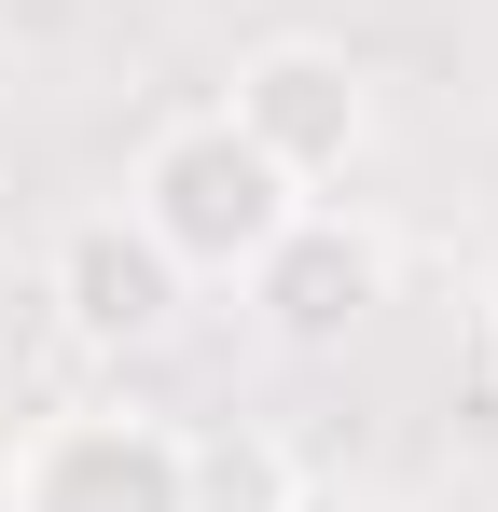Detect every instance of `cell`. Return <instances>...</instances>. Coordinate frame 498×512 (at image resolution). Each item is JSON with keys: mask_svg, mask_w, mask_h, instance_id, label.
I'll return each instance as SVG.
<instances>
[{"mask_svg": "<svg viewBox=\"0 0 498 512\" xmlns=\"http://www.w3.org/2000/svg\"><path fill=\"white\" fill-rule=\"evenodd\" d=\"M125 208L153 222V250L180 263V277H249V263L291 236L305 180L277 167L236 111H180V125H153V153H139V194H125Z\"/></svg>", "mask_w": 498, "mask_h": 512, "instance_id": "obj_1", "label": "cell"}, {"mask_svg": "<svg viewBox=\"0 0 498 512\" xmlns=\"http://www.w3.org/2000/svg\"><path fill=\"white\" fill-rule=\"evenodd\" d=\"M0 512H194L166 416H42L0 457Z\"/></svg>", "mask_w": 498, "mask_h": 512, "instance_id": "obj_2", "label": "cell"}, {"mask_svg": "<svg viewBox=\"0 0 498 512\" xmlns=\"http://www.w3.org/2000/svg\"><path fill=\"white\" fill-rule=\"evenodd\" d=\"M42 291H56V333H70V346L139 360V346L180 333V291H194V277L153 250V222H139V208H97V222H70V236H56Z\"/></svg>", "mask_w": 498, "mask_h": 512, "instance_id": "obj_3", "label": "cell"}, {"mask_svg": "<svg viewBox=\"0 0 498 512\" xmlns=\"http://www.w3.org/2000/svg\"><path fill=\"white\" fill-rule=\"evenodd\" d=\"M222 111H236L305 194L346 180V167H360V139H374V84H360L332 42H263V56H236V97H222Z\"/></svg>", "mask_w": 498, "mask_h": 512, "instance_id": "obj_4", "label": "cell"}, {"mask_svg": "<svg viewBox=\"0 0 498 512\" xmlns=\"http://www.w3.org/2000/svg\"><path fill=\"white\" fill-rule=\"evenodd\" d=\"M249 305H263V333H277V346H346L374 305H388V236L305 194L291 236L249 263Z\"/></svg>", "mask_w": 498, "mask_h": 512, "instance_id": "obj_5", "label": "cell"}, {"mask_svg": "<svg viewBox=\"0 0 498 512\" xmlns=\"http://www.w3.org/2000/svg\"><path fill=\"white\" fill-rule=\"evenodd\" d=\"M180 499L194 512H305V471L277 429H180Z\"/></svg>", "mask_w": 498, "mask_h": 512, "instance_id": "obj_6", "label": "cell"}, {"mask_svg": "<svg viewBox=\"0 0 498 512\" xmlns=\"http://www.w3.org/2000/svg\"><path fill=\"white\" fill-rule=\"evenodd\" d=\"M471 305H485V346H498V263H485V291H471Z\"/></svg>", "mask_w": 498, "mask_h": 512, "instance_id": "obj_7", "label": "cell"}]
</instances>
